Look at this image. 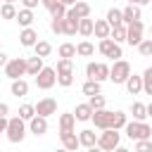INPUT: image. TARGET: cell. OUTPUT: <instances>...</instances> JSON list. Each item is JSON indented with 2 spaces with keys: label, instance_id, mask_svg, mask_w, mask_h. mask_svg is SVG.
Masks as SVG:
<instances>
[{
  "label": "cell",
  "instance_id": "obj_53",
  "mask_svg": "<svg viewBox=\"0 0 152 152\" xmlns=\"http://www.w3.org/2000/svg\"><path fill=\"white\" fill-rule=\"evenodd\" d=\"M88 152H102V150H100V147L95 145V147H88Z\"/></svg>",
  "mask_w": 152,
  "mask_h": 152
},
{
  "label": "cell",
  "instance_id": "obj_8",
  "mask_svg": "<svg viewBox=\"0 0 152 152\" xmlns=\"http://www.w3.org/2000/svg\"><path fill=\"white\" fill-rule=\"evenodd\" d=\"M55 83H57V71H55V66H43L40 74L36 76V86H38L40 90H50Z\"/></svg>",
  "mask_w": 152,
  "mask_h": 152
},
{
  "label": "cell",
  "instance_id": "obj_43",
  "mask_svg": "<svg viewBox=\"0 0 152 152\" xmlns=\"http://www.w3.org/2000/svg\"><path fill=\"white\" fill-rule=\"evenodd\" d=\"M50 28H52V33H62V19H52Z\"/></svg>",
  "mask_w": 152,
  "mask_h": 152
},
{
  "label": "cell",
  "instance_id": "obj_3",
  "mask_svg": "<svg viewBox=\"0 0 152 152\" xmlns=\"http://www.w3.org/2000/svg\"><path fill=\"white\" fill-rule=\"evenodd\" d=\"M119 140H121V133L114 131V128H107V131H102L97 135V147L102 152H114L119 147Z\"/></svg>",
  "mask_w": 152,
  "mask_h": 152
},
{
  "label": "cell",
  "instance_id": "obj_9",
  "mask_svg": "<svg viewBox=\"0 0 152 152\" xmlns=\"http://www.w3.org/2000/svg\"><path fill=\"white\" fill-rule=\"evenodd\" d=\"M97 50H100L104 57H109L112 62H116V59H121V57H124L121 45H116L112 38H102V40H100V45H97Z\"/></svg>",
  "mask_w": 152,
  "mask_h": 152
},
{
  "label": "cell",
  "instance_id": "obj_6",
  "mask_svg": "<svg viewBox=\"0 0 152 152\" xmlns=\"http://www.w3.org/2000/svg\"><path fill=\"white\" fill-rule=\"evenodd\" d=\"M86 76H88V81H97V83H102L104 78H109V66H107L104 62H88V66H86Z\"/></svg>",
  "mask_w": 152,
  "mask_h": 152
},
{
  "label": "cell",
  "instance_id": "obj_33",
  "mask_svg": "<svg viewBox=\"0 0 152 152\" xmlns=\"http://www.w3.org/2000/svg\"><path fill=\"white\" fill-rule=\"evenodd\" d=\"M36 116V107L33 104H28V102H24L21 107H19V119H24V121H31Z\"/></svg>",
  "mask_w": 152,
  "mask_h": 152
},
{
  "label": "cell",
  "instance_id": "obj_37",
  "mask_svg": "<svg viewBox=\"0 0 152 152\" xmlns=\"http://www.w3.org/2000/svg\"><path fill=\"white\" fill-rule=\"evenodd\" d=\"M55 71H57V74H71V71H74V62H71V59H57Z\"/></svg>",
  "mask_w": 152,
  "mask_h": 152
},
{
  "label": "cell",
  "instance_id": "obj_50",
  "mask_svg": "<svg viewBox=\"0 0 152 152\" xmlns=\"http://www.w3.org/2000/svg\"><path fill=\"white\" fill-rule=\"evenodd\" d=\"M55 2H57V0H40V5H43V7H48V10H50Z\"/></svg>",
  "mask_w": 152,
  "mask_h": 152
},
{
  "label": "cell",
  "instance_id": "obj_54",
  "mask_svg": "<svg viewBox=\"0 0 152 152\" xmlns=\"http://www.w3.org/2000/svg\"><path fill=\"white\" fill-rule=\"evenodd\" d=\"M2 2H10V5H14V2H17V0H2Z\"/></svg>",
  "mask_w": 152,
  "mask_h": 152
},
{
  "label": "cell",
  "instance_id": "obj_20",
  "mask_svg": "<svg viewBox=\"0 0 152 152\" xmlns=\"http://www.w3.org/2000/svg\"><path fill=\"white\" fill-rule=\"evenodd\" d=\"M17 21H19V26L21 28H31V24L36 21V17H33V10H19L17 12Z\"/></svg>",
  "mask_w": 152,
  "mask_h": 152
},
{
  "label": "cell",
  "instance_id": "obj_49",
  "mask_svg": "<svg viewBox=\"0 0 152 152\" xmlns=\"http://www.w3.org/2000/svg\"><path fill=\"white\" fill-rule=\"evenodd\" d=\"M7 62H10V59H7V55H5V52H2V50H0V66H5V64H7Z\"/></svg>",
  "mask_w": 152,
  "mask_h": 152
},
{
  "label": "cell",
  "instance_id": "obj_25",
  "mask_svg": "<svg viewBox=\"0 0 152 152\" xmlns=\"http://www.w3.org/2000/svg\"><path fill=\"white\" fill-rule=\"evenodd\" d=\"M104 21L109 24V28H114V26H121V24H124V17H121V10H116V7H112V10L107 12V17H104Z\"/></svg>",
  "mask_w": 152,
  "mask_h": 152
},
{
  "label": "cell",
  "instance_id": "obj_15",
  "mask_svg": "<svg viewBox=\"0 0 152 152\" xmlns=\"http://www.w3.org/2000/svg\"><path fill=\"white\" fill-rule=\"evenodd\" d=\"M28 131L38 138V135H45L48 133V119H43V116H33L31 121H28Z\"/></svg>",
  "mask_w": 152,
  "mask_h": 152
},
{
  "label": "cell",
  "instance_id": "obj_5",
  "mask_svg": "<svg viewBox=\"0 0 152 152\" xmlns=\"http://www.w3.org/2000/svg\"><path fill=\"white\" fill-rule=\"evenodd\" d=\"M26 74V59L24 57H12L7 64H5V76L10 78V81H17V78H21Z\"/></svg>",
  "mask_w": 152,
  "mask_h": 152
},
{
  "label": "cell",
  "instance_id": "obj_16",
  "mask_svg": "<svg viewBox=\"0 0 152 152\" xmlns=\"http://www.w3.org/2000/svg\"><path fill=\"white\" fill-rule=\"evenodd\" d=\"M78 142L88 150V147H95L97 145V133L93 131V128H83L81 133H78Z\"/></svg>",
  "mask_w": 152,
  "mask_h": 152
},
{
  "label": "cell",
  "instance_id": "obj_1",
  "mask_svg": "<svg viewBox=\"0 0 152 152\" xmlns=\"http://www.w3.org/2000/svg\"><path fill=\"white\" fill-rule=\"evenodd\" d=\"M124 131L131 140H150L152 138V126L145 121H128L124 126Z\"/></svg>",
  "mask_w": 152,
  "mask_h": 152
},
{
  "label": "cell",
  "instance_id": "obj_26",
  "mask_svg": "<svg viewBox=\"0 0 152 152\" xmlns=\"http://www.w3.org/2000/svg\"><path fill=\"white\" fill-rule=\"evenodd\" d=\"M62 33H64V36H76V33H78V21L64 17V19H62Z\"/></svg>",
  "mask_w": 152,
  "mask_h": 152
},
{
  "label": "cell",
  "instance_id": "obj_30",
  "mask_svg": "<svg viewBox=\"0 0 152 152\" xmlns=\"http://www.w3.org/2000/svg\"><path fill=\"white\" fill-rule=\"evenodd\" d=\"M131 114H133V121H145L147 107H145L142 102H133V104H131Z\"/></svg>",
  "mask_w": 152,
  "mask_h": 152
},
{
  "label": "cell",
  "instance_id": "obj_21",
  "mask_svg": "<svg viewBox=\"0 0 152 152\" xmlns=\"http://www.w3.org/2000/svg\"><path fill=\"white\" fill-rule=\"evenodd\" d=\"M109 24L104 21V19H95V24H93V33H95V38H109Z\"/></svg>",
  "mask_w": 152,
  "mask_h": 152
},
{
  "label": "cell",
  "instance_id": "obj_32",
  "mask_svg": "<svg viewBox=\"0 0 152 152\" xmlns=\"http://www.w3.org/2000/svg\"><path fill=\"white\" fill-rule=\"evenodd\" d=\"M93 24H95V19H81L78 21V33L83 36V38H88V36H93Z\"/></svg>",
  "mask_w": 152,
  "mask_h": 152
},
{
  "label": "cell",
  "instance_id": "obj_22",
  "mask_svg": "<svg viewBox=\"0 0 152 152\" xmlns=\"http://www.w3.org/2000/svg\"><path fill=\"white\" fill-rule=\"evenodd\" d=\"M43 66H45V64H43V59H40V57H36V55L26 59V74H28V76H38Z\"/></svg>",
  "mask_w": 152,
  "mask_h": 152
},
{
  "label": "cell",
  "instance_id": "obj_51",
  "mask_svg": "<svg viewBox=\"0 0 152 152\" xmlns=\"http://www.w3.org/2000/svg\"><path fill=\"white\" fill-rule=\"evenodd\" d=\"M114 152H131V150H128V147H121V145H119V147H116Z\"/></svg>",
  "mask_w": 152,
  "mask_h": 152
},
{
  "label": "cell",
  "instance_id": "obj_47",
  "mask_svg": "<svg viewBox=\"0 0 152 152\" xmlns=\"http://www.w3.org/2000/svg\"><path fill=\"white\" fill-rule=\"evenodd\" d=\"M7 119H10V116H0V133L7 131Z\"/></svg>",
  "mask_w": 152,
  "mask_h": 152
},
{
  "label": "cell",
  "instance_id": "obj_41",
  "mask_svg": "<svg viewBox=\"0 0 152 152\" xmlns=\"http://www.w3.org/2000/svg\"><path fill=\"white\" fill-rule=\"evenodd\" d=\"M71 83H74V71H71V74H57V86L69 88Z\"/></svg>",
  "mask_w": 152,
  "mask_h": 152
},
{
  "label": "cell",
  "instance_id": "obj_39",
  "mask_svg": "<svg viewBox=\"0 0 152 152\" xmlns=\"http://www.w3.org/2000/svg\"><path fill=\"white\" fill-rule=\"evenodd\" d=\"M50 14H52V19H64V17H66V7H64L62 2H55V5L50 7Z\"/></svg>",
  "mask_w": 152,
  "mask_h": 152
},
{
  "label": "cell",
  "instance_id": "obj_38",
  "mask_svg": "<svg viewBox=\"0 0 152 152\" xmlns=\"http://www.w3.org/2000/svg\"><path fill=\"white\" fill-rule=\"evenodd\" d=\"M88 104H90V109H93V112H97V109H104L107 100H104V95L100 93V95H93V97L88 100Z\"/></svg>",
  "mask_w": 152,
  "mask_h": 152
},
{
  "label": "cell",
  "instance_id": "obj_14",
  "mask_svg": "<svg viewBox=\"0 0 152 152\" xmlns=\"http://www.w3.org/2000/svg\"><path fill=\"white\" fill-rule=\"evenodd\" d=\"M121 17H124V26H128V24H133V21H140V7H135V5H126L124 10H121Z\"/></svg>",
  "mask_w": 152,
  "mask_h": 152
},
{
  "label": "cell",
  "instance_id": "obj_35",
  "mask_svg": "<svg viewBox=\"0 0 152 152\" xmlns=\"http://www.w3.org/2000/svg\"><path fill=\"white\" fill-rule=\"evenodd\" d=\"M142 93L145 95H152V66H147L142 71Z\"/></svg>",
  "mask_w": 152,
  "mask_h": 152
},
{
  "label": "cell",
  "instance_id": "obj_24",
  "mask_svg": "<svg viewBox=\"0 0 152 152\" xmlns=\"http://www.w3.org/2000/svg\"><path fill=\"white\" fill-rule=\"evenodd\" d=\"M74 116H76V121H90V116H93V109H90V104H88V102H81V104H76V109H74Z\"/></svg>",
  "mask_w": 152,
  "mask_h": 152
},
{
  "label": "cell",
  "instance_id": "obj_7",
  "mask_svg": "<svg viewBox=\"0 0 152 152\" xmlns=\"http://www.w3.org/2000/svg\"><path fill=\"white\" fill-rule=\"evenodd\" d=\"M90 121L95 124V128H97V131L114 128V112H109V109H97V112H93Z\"/></svg>",
  "mask_w": 152,
  "mask_h": 152
},
{
  "label": "cell",
  "instance_id": "obj_27",
  "mask_svg": "<svg viewBox=\"0 0 152 152\" xmlns=\"http://www.w3.org/2000/svg\"><path fill=\"white\" fill-rule=\"evenodd\" d=\"M33 52H36V57L45 59V57H50V52H52V45H50L48 40H38V43L33 45Z\"/></svg>",
  "mask_w": 152,
  "mask_h": 152
},
{
  "label": "cell",
  "instance_id": "obj_10",
  "mask_svg": "<svg viewBox=\"0 0 152 152\" xmlns=\"http://www.w3.org/2000/svg\"><path fill=\"white\" fill-rule=\"evenodd\" d=\"M142 31H145V26H142V21H133V24H128L126 26V43L133 48H138L140 43H142Z\"/></svg>",
  "mask_w": 152,
  "mask_h": 152
},
{
  "label": "cell",
  "instance_id": "obj_42",
  "mask_svg": "<svg viewBox=\"0 0 152 152\" xmlns=\"http://www.w3.org/2000/svg\"><path fill=\"white\" fill-rule=\"evenodd\" d=\"M133 152H152V140H135Z\"/></svg>",
  "mask_w": 152,
  "mask_h": 152
},
{
  "label": "cell",
  "instance_id": "obj_18",
  "mask_svg": "<svg viewBox=\"0 0 152 152\" xmlns=\"http://www.w3.org/2000/svg\"><path fill=\"white\" fill-rule=\"evenodd\" d=\"M74 126H76V116H74V112H64V114H59V133H69V131H74Z\"/></svg>",
  "mask_w": 152,
  "mask_h": 152
},
{
  "label": "cell",
  "instance_id": "obj_13",
  "mask_svg": "<svg viewBox=\"0 0 152 152\" xmlns=\"http://www.w3.org/2000/svg\"><path fill=\"white\" fill-rule=\"evenodd\" d=\"M59 140H62V147H64L66 152H76V150L81 147L78 135H76L74 131H69V133H59Z\"/></svg>",
  "mask_w": 152,
  "mask_h": 152
},
{
  "label": "cell",
  "instance_id": "obj_40",
  "mask_svg": "<svg viewBox=\"0 0 152 152\" xmlns=\"http://www.w3.org/2000/svg\"><path fill=\"white\" fill-rule=\"evenodd\" d=\"M138 52H140L142 57H150V55H152V38H142V43L138 45Z\"/></svg>",
  "mask_w": 152,
  "mask_h": 152
},
{
  "label": "cell",
  "instance_id": "obj_44",
  "mask_svg": "<svg viewBox=\"0 0 152 152\" xmlns=\"http://www.w3.org/2000/svg\"><path fill=\"white\" fill-rule=\"evenodd\" d=\"M21 2H24V7H26V10H33V7H38V2H40V0H21Z\"/></svg>",
  "mask_w": 152,
  "mask_h": 152
},
{
  "label": "cell",
  "instance_id": "obj_17",
  "mask_svg": "<svg viewBox=\"0 0 152 152\" xmlns=\"http://www.w3.org/2000/svg\"><path fill=\"white\" fill-rule=\"evenodd\" d=\"M126 90H128V95H140V93H142V76L131 74V76L126 78Z\"/></svg>",
  "mask_w": 152,
  "mask_h": 152
},
{
  "label": "cell",
  "instance_id": "obj_56",
  "mask_svg": "<svg viewBox=\"0 0 152 152\" xmlns=\"http://www.w3.org/2000/svg\"><path fill=\"white\" fill-rule=\"evenodd\" d=\"M150 36H152V24H150Z\"/></svg>",
  "mask_w": 152,
  "mask_h": 152
},
{
  "label": "cell",
  "instance_id": "obj_12",
  "mask_svg": "<svg viewBox=\"0 0 152 152\" xmlns=\"http://www.w3.org/2000/svg\"><path fill=\"white\" fill-rule=\"evenodd\" d=\"M66 17H69V19H76V21L88 19V17H90V5H88V2H83V0H78L74 7H69V10H66Z\"/></svg>",
  "mask_w": 152,
  "mask_h": 152
},
{
  "label": "cell",
  "instance_id": "obj_36",
  "mask_svg": "<svg viewBox=\"0 0 152 152\" xmlns=\"http://www.w3.org/2000/svg\"><path fill=\"white\" fill-rule=\"evenodd\" d=\"M100 83L97 81H86L83 83V95H88V97H93V95H100Z\"/></svg>",
  "mask_w": 152,
  "mask_h": 152
},
{
  "label": "cell",
  "instance_id": "obj_2",
  "mask_svg": "<svg viewBox=\"0 0 152 152\" xmlns=\"http://www.w3.org/2000/svg\"><path fill=\"white\" fill-rule=\"evenodd\" d=\"M7 140L10 142H21L26 138V121L19 119V116H10L7 119Z\"/></svg>",
  "mask_w": 152,
  "mask_h": 152
},
{
  "label": "cell",
  "instance_id": "obj_48",
  "mask_svg": "<svg viewBox=\"0 0 152 152\" xmlns=\"http://www.w3.org/2000/svg\"><path fill=\"white\" fill-rule=\"evenodd\" d=\"M57 2H62V5H64V7L69 10V7H74V5L78 2V0H57Z\"/></svg>",
  "mask_w": 152,
  "mask_h": 152
},
{
  "label": "cell",
  "instance_id": "obj_28",
  "mask_svg": "<svg viewBox=\"0 0 152 152\" xmlns=\"http://www.w3.org/2000/svg\"><path fill=\"white\" fill-rule=\"evenodd\" d=\"M76 55H78V57H93V55H95V45H93L90 40H81V43L76 45Z\"/></svg>",
  "mask_w": 152,
  "mask_h": 152
},
{
  "label": "cell",
  "instance_id": "obj_45",
  "mask_svg": "<svg viewBox=\"0 0 152 152\" xmlns=\"http://www.w3.org/2000/svg\"><path fill=\"white\" fill-rule=\"evenodd\" d=\"M10 114V104L7 102H0V116H7Z\"/></svg>",
  "mask_w": 152,
  "mask_h": 152
},
{
  "label": "cell",
  "instance_id": "obj_11",
  "mask_svg": "<svg viewBox=\"0 0 152 152\" xmlns=\"http://www.w3.org/2000/svg\"><path fill=\"white\" fill-rule=\"evenodd\" d=\"M33 107H36V116L48 119V116H52V114L57 112V100H55V97H43V100H38V104H33Z\"/></svg>",
  "mask_w": 152,
  "mask_h": 152
},
{
  "label": "cell",
  "instance_id": "obj_23",
  "mask_svg": "<svg viewBox=\"0 0 152 152\" xmlns=\"http://www.w3.org/2000/svg\"><path fill=\"white\" fill-rule=\"evenodd\" d=\"M10 90H12L14 97H26V95H28V83H26L24 78H17V81H12Z\"/></svg>",
  "mask_w": 152,
  "mask_h": 152
},
{
  "label": "cell",
  "instance_id": "obj_46",
  "mask_svg": "<svg viewBox=\"0 0 152 152\" xmlns=\"http://www.w3.org/2000/svg\"><path fill=\"white\" fill-rule=\"evenodd\" d=\"M128 5H135V7H142V5H147V2H152V0H126Z\"/></svg>",
  "mask_w": 152,
  "mask_h": 152
},
{
  "label": "cell",
  "instance_id": "obj_29",
  "mask_svg": "<svg viewBox=\"0 0 152 152\" xmlns=\"http://www.w3.org/2000/svg\"><path fill=\"white\" fill-rule=\"evenodd\" d=\"M57 52H59V59H74L76 57V45L74 43H62Z\"/></svg>",
  "mask_w": 152,
  "mask_h": 152
},
{
  "label": "cell",
  "instance_id": "obj_19",
  "mask_svg": "<svg viewBox=\"0 0 152 152\" xmlns=\"http://www.w3.org/2000/svg\"><path fill=\"white\" fill-rule=\"evenodd\" d=\"M19 43H21L24 48H33V45L38 43V33H36L33 28H21V33H19Z\"/></svg>",
  "mask_w": 152,
  "mask_h": 152
},
{
  "label": "cell",
  "instance_id": "obj_52",
  "mask_svg": "<svg viewBox=\"0 0 152 152\" xmlns=\"http://www.w3.org/2000/svg\"><path fill=\"white\" fill-rule=\"evenodd\" d=\"M145 107H147V116H152V102H150V104H145Z\"/></svg>",
  "mask_w": 152,
  "mask_h": 152
},
{
  "label": "cell",
  "instance_id": "obj_55",
  "mask_svg": "<svg viewBox=\"0 0 152 152\" xmlns=\"http://www.w3.org/2000/svg\"><path fill=\"white\" fill-rule=\"evenodd\" d=\"M55 152H66V150H64V147H62V150H55Z\"/></svg>",
  "mask_w": 152,
  "mask_h": 152
},
{
  "label": "cell",
  "instance_id": "obj_4",
  "mask_svg": "<svg viewBox=\"0 0 152 152\" xmlns=\"http://www.w3.org/2000/svg\"><path fill=\"white\" fill-rule=\"evenodd\" d=\"M128 76H131V64L126 59H116L109 66V81L112 83H126Z\"/></svg>",
  "mask_w": 152,
  "mask_h": 152
},
{
  "label": "cell",
  "instance_id": "obj_31",
  "mask_svg": "<svg viewBox=\"0 0 152 152\" xmlns=\"http://www.w3.org/2000/svg\"><path fill=\"white\" fill-rule=\"evenodd\" d=\"M109 38H112L116 45L126 43V26H124V24H121V26H114V28L109 31Z\"/></svg>",
  "mask_w": 152,
  "mask_h": 152
},
{
  "label": "cell",
  "instance_id": "obj_34",
  "mask_svg": "<svg viewBox=\"0 0 152 152\" xmlns=\"http://www.w3.org/2000/svg\"><path fill=\"white\" fill-rule=\"evenodd\" d=\"M17 12H19V10H17L14 5H10V2H2V5H0V17H2V19H17Z\"/></svg>",
  "mask_w": 152,
  "mask_h": 152
}]
</instances>
